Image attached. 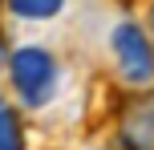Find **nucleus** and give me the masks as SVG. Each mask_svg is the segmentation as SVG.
Here are the masks:
<instances>
[{"label":"nucleus","instance_id":"nucleus-7","mask_svg":"<svg viewBox=\"0 0 154 150\" xmlns=\"http://www.w3.org/2000/svg\"><path fill=\"white\" fill-rule=\"evenodd\" d=\"M150 32H154V4H150Z\"/></svg>","mask_w":154,"mask_h":150},{"label":"nucleus","instance_id":"nucleus-6","mask_svg":"<svg viewBox=\"0 0 154 150\" xmlns=\"http://www.w3.org/2000/svg\"><path fill=\"white\" fill-rule=\"evenodd\" d=\"M0 61H8V53H4V41H0Z\"/></svg>","mask_w":154,"mask_h":150},{"label":"nucleus","instance_id":"nucleus-3","mask_svg":"<svg viewBox=\"0 0 154 150\" xmlns=\"http://www.w3.org/2000/svg\"><path fill=\"white\" fill-rule=\"evenodd\" d=\"M118 142H122V150H154V93L134 97L122 110Z\"/></svg>","mask_w":154,"mask_h":150},{"label":"nucleus","instance_id":"nucleus-4","mask_svg":"<svg viewBox=\"0 0 154 150\" xmlns=\"http://www.w3.org/2000/svg\"><path fill=\"white\" fill-rule=\"evenodd\" d=\"M4 4L16 20H53L65 8V0H4Z\"/></svg>","mask_w":154,"mask_h":150},{"label":"nucleus","instance_id":"nucleus-5","mask_svg":"<svg viewBox=\"0 0 154 150\" xmlns=\"http://www.w3.org/2000/svg\"><path fill=\"white\" fill-rule=\"evenodd\" d=\"M0 150H24V126L8 106H0Z\"/></svg>","mask_w":154,"mask_h":150},{"label":"nucleus","instance_id":"nucleus-1","mask_svg":"<svg viewBox=\"0 0 154 150\" xmlns=\"http://www.w3.org/2000/svg\"><path fill=\"white\" fill-rule=\"evenodd\" d=\"M8 81H12V93L24 110H41V106L53 102L57 81H61V65L49 49L41 45H20L8 53Z\"/></svg>","mask_w":154,"mask_h":150},{"label":"nucleus","instance_id":"nucleus-2","mask_svg":"<svg viewBox=\"0 0 154 150\" xmlns=\"http://www.w3.org/2000/svg\"><path fill=\"white\" fill-rule=\"evenodd\" d=\"M109 49H114L118 73H122L126 85H150L154 81V45H150L146 32H142V24H134V20L114 24Z\"/></svg>","mask_w":154,"mask_h":150}]
</instances>
